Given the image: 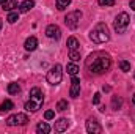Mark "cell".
<instances>
[{"label":"cell","mask_w":135,"mask_h":134,"mask_svg":"<svg viewBox=\"0 0 135 134\" xmlns=\"http://www.w3.org/2000/svg\"><path fill=\"white\" fill-rule=\"evenodd\" d=\"M68 107H69V104H68V101L66 100H60L58 102H57V110H66Z\"/></svg>","instance_id":"603a6c76"},{"label":"cell","mask_w":135,"mask_h":134,"mask_svg":"<svg viewBox=\"0 0 135 134\" xmlns=\"http://www.w3.org/2000/svg\"><path fill=\"white\" fill-rule=\"evenodd\" d=\"M66 46H68V49L69 51H79V39L75 38V36H69L68 38V41H66Z\"/></svg>","instance_id":"4fadbf2b"},{"label":"cell","mask_w":135,"mask_h":134,"mask_svg":"<svg viewBox=\"0 0 135 134\" xmlns=\"http://www.w3.org/2000/svg\"><path fill=\"white\" fill-rule=\"evenodd\" d=\"M13 107H14L13 101L11 100H5L2 104H0V112H8V110H11Z\"/></svg>","instance_id":"2e32d148"},{"label":"cell","mask_w":135,"mask_h":134,"mask_svg":"<svg viewBox=\"0 0 135 134\" xmlns=\"http://www.w3.org/2000/svg\"><path fill=\"white\" fill-rule=\"evenodd\" d=\"M21 92V87H19V84H16V82H11V84H8V93L9 95H17Z\"/></svg>","instance_id":"ac0fdd59"},{"label":"cell","mask_w":135,"mask_h":134,"mask_svg":"<svg viewBox=\"0 0 135 134\" xmlns=\"http://www.w3.org/2000/svg\"><path fill=\"white\" fill-rule=\"evenodd\" d=\"M24 47H25L27 51H35V49L38 47V39H36L35 36L27 38V39H25V43H24Z\"/></svg>","instance_id":"7c38bea8"},{"label":"cell","mask_w":135,"mask_h":134,"mask_svg":"<svg viewBox=\"0 0 135 134\" xmlns=\"http://www.w3.org/2000/svg\"><path fill=\"white\" fill-rule=\"evenodd\" d=\"M98 3L101 6H113L115 5V0H98Z\"/></svg>","instance_id":"484cf974"},{"label":"cell","mask_w":135,"mask_h":134,"mask_svg":"<svg viewBox=\"0 0 135 134\" xmlns=\"http://www.w3.org/2000/svg\"><path fill=\"white\" fill-rule=\"evenodd\" d=\"M69 5H71V0H57V8H58L60 11L66 10Z\"/></svg>","instance_id":"44dd1931"},{"label":"cell","mask_w":135,"mask_h":134,"mask_svg":"<svg viewBox=\"0 0 135 134\" xmlns=\"http://www.w3.org/2000/svg\"><path fill=\"white\" fill-rule=\"evenodd\" d=\"M61 79H63V71H61V65H54V66L49 69V73H47V82L50 84V85H57V84H60L61 82Z\"/></svg>","instance_id":"277c9868"},{"label":"cell","mask_w":135,"mask_h":134,"mask_svg":"<svg viewBox=\"0 0 135 134\" xmlns=\"http://www.w3.org/2000/svg\"><path fill=\"white\" fill-rule=\"evenodd\" d=\"M90 39L96 44H102V43H107L110 39V32H108V27L104 24V22H99L94 25V29L90 32Z\"/></svg>","instance_id":"7a4b0ae2"},{"label":"cell","mask_w":135,"mask_h":134,"mask_svg":"<svg viewBox=\"0 0 135 134\" xmlns=\"http://www.w3.org/2000/svg\"><path fill=\"white\" fill-rule=\"evenodd\" d=\"M86 131L90 134H101L102 133V126L99 125V122L93 117H90L86 120Z\"/></svg>","instance_id":"ba28073f"},{"label":"cell","mask_w":135,"mask_h":134,"mask_svg":"<svg viewBox=\"0 0 135 134\" xmlns=\"http://www.w3.org/2000/svg\"><path fill=\"white\" fill-rule=\"evenodd\" d=\"M44 117H46V120H52V118L55 117V112H54V110H46Z\"/></svg>","instance_id":"4316f807"},{"label":"cell","mask_w":135,"mask_h":134,"mask_svg":"<svg viewBox=\"0 0 135 134\" xmlns=\"http://www.w3.org/2000/svg\"><path fill=\"white\" fill-rule=\"evenodd\" d=\"M129 6H131V8H132V10L135 11V0H131V3H129Z\"/></svg>","instance_id":"f1b7e54d"},{"label":"cell","mask_w":135,"mask_h":134,"mask_svg":"<svg viewBox=\"0 0 135 134\" xmlns=\"http://www.w3.org/2000/svg\"><path fill=\"white\" fill-rule=\"evenodd\" d=\"M80 19H82V13L79 10H75V11H71V13H68L66 16H65V24H66L69 29L74 30V29H77Z\"/></svg>","instance_id":"8992f818"},{"label":"cell","mask_w":135,"mask_h":134,"mask_svg":"<svg viewBox=\"0 0 135 134\" xmlns=\"http://www.w3.org/2000/svg\"><path fill=\"white\" fill-rule=\"evenodd\" d=\"M0 29H2V21H0Z\"/></svg>","instance_id":"1f68e13d"},{"label":"cell","mask_w":135,"mask_h":134,"mask_svg":"<svg viewBox=\"0 0 135 134\" xmlns=\"http://www.w3.org/2000/svg\"><path fill=\"white\" fill-rule=\"evenodd\" d=\"M68 128H69V120L68 118H60L55 122V131L57 133H65Z\"/></svg>","instance_id":"8fae6325"},{"label":"cell","mask_w":135,"mask_h":134,"mask_svg":"<svg viewBox=\"0 0 135 134\" xmlns=\"http://www.w3.org/2000/svg\"><path fill=\"white\" fill-rule=\"evenodd\" d=\"M2 6L5 11H13L14 8H17V0H5L2 3Z\"/></svg>","instance_id":"9a60e30c"},{"label":"cell","mask_w":135,"mask_h":134,"mask_svg":"<svg viewBox=\"0 0 135 134\" xmlns=\"http://www.w3.org/2000/svg\"><path fill=\"white\" fill-rule=\"evenodd\" d=\"M27 123H28V117L25 114H14V115L6 118V125L8 126H24Z\"/></svg>","instance_id":"52a82bcc"},{"label":"cell","mask_w":135,"mask_h":134,"mask_svg":"<svg viewBox=\"0 0 135 134\" xmlns=\"http://www.w3.org/2000/svg\"><path fill=\"white\" fill-rule=\"evenodd\" d=\"M132 102H134V104H135V95H134V96H132Z\"/></svg>","instance_id":"f546056e"},{"label":"cell","mask_w":135,"mask_h":134,"mask_svg":"<svg viewBox=\"0 0 135 134\" xmlns=\"http://www.w3.org/2000/svg\"><path fill=\"white\" fill-rule=\"evenodd\" d=\"M33 6H35L33 0H24V2L19 5V11H21V13H27V11H30Z\"/></svg>","instance_id":"5bb4252c"},{"label":"cell","mask_w":135,"mask_h":134,"mask_svg":"<svg viewBox=\"0 0 135 134\" xmlns=\"http://www.w3.org/2000/svg\"><path fill=\"white\" fill-rule=\"evenodd\" d=\"M36 131L39 134H47L50 131V126L46 123V122H41V123H38V126H36Z\"/></svg>","instance_id":"e0dca14e"},{"label":"cell","mask_w":135,"mask_h":134,"mask_svg":"<svg viewBox=\"0 0 135 134\" xmlns=\"http://www.w3.org/2000/svg\"><path fill=\"white\" fill-rule=\"evenodd\" d=\"M101 102V93H94L93 96V104H99Z\"/></svg>","instance_id":"83f0119b"},{"label":"cell","mask_w":135,"mask_h":134,"mask_svg":"<svg viewBox=\"0 0 135 134\" xmlns=\"http://www.w3.org/2000/svg\"><path fill=\"white\" fill-rule=\"evenodd\" d=\"M119 68H121V71L127 73V71H131V63L127 60H119Z\"/></svg>","instance_id":"d4e9b609"},{"label":"cell","mask_w":135,"mask_h":134,"mask_svg":"<svg viewBox=\"0 0 135 134\" xmlns=\"http://www.w3.org/2000/svg\"><path fill=\"white\" fill-rule=\"evenodd\" d=\"M46 35H47L50 39H60V36H61V30H60L58 25L50 24V25L46 29Z\"/></svg>","instance_id":"9c48e42d"},{"label":"cell","mask_w":135,"mask_h":134,"mask_svg":"<svg viewBox=\"0 0 135 134\" xmlns=\"http://www.w3.org/2000/svg\"><path fill=\"white\" fill-rule=\"evenodd\" d=\"M110 66H112V59L105 52H94V54H91L88 62H86V68L93 74H104V73H107L110 69Z\"/></svg>","instance_id":"6da1fadb"},{"label":"cell","mask_w":135,"mask_h":134,"mask_svg":"<svg viewBox=\"0 0 135 134\" xmlns=\"http://www.w3.org/2000/svg\"><path fill=\"white\" fill-rule=\"evenodd\" d=\"M134 79H135V74H134Z\"/></svg>","instance_id":"d6a6232c"},{"label":"cell","mask_w":135,"mask_h":134,"mask_svg":"<svg viewBox=\"0 0 135 134\" xmlns=\"http://www.w3.org/2000/svg\"><path fill=\"white\" fill-rule=\"evenodd\" d=\"M17 19H19V14H17V13H14V11H9V14H8V17H6V21H8L9 24H14Z\"/></svg>","instance_id":"cb8c5ba5"},{"label":"cell","mask_w":135,"mask_h":134,"mask_svg":"<svg viewBox=\"0 0 135 134\" xmlns=\"http://www.w3.org/2000/svg\"><path fill=\"white\" fill-rule=\"evenodd\" d=\"M42 102H44V95H42V92H41L38 87H33V88L30 90V100L25 102V110H28V112H36V110L41 109Z\"/></svg>","instance_id":"3957f363"},{"label":"cell","mask_w":135,"mask_h":134,"mask_svg":"<svg viewBox=\"0 0 135 134\" xmlns=\"http://www.w3.org/2000/svg\"><path fill=\"white\" fill-rule=\"evenodd\" d=\"M121 106H123V100L118 98V96H113V100H112V107H113L115 110H119Z\"/></svg>","instance_id":"ffe728a7"},{"label":"cell","mask_w":135,"mask_h":134,"mask_svg":"<svg viewBox=\"0 0 135 134\" xmlns=\"http://www.w3.org/2000/svg\"><path fill=\"white\" fill-rule=\"evenodd\" d=\"M3 2H5V0H0V5H2V3H3Z\"/></svg>","instance_id":"4dcf8cb0"},{"label":"cell","mask_w":135,"mask_h":134,"mask_svg":"<svg viewBox=\"0 0 135 134\" xmlns=\"http://www.w3.org/2000/svg\"><path fill=\"white\" fill-rule=\"evenodd\" d=\"M66 71H68V74H71V76H77V73H79V66H77L74 62H72V63H68Z\"/></svg>","instance_id":"d6986e66"},{"label":"cell","mask_w":135,"mask_h":134,"mask_svg":"<svg viewBox=\"0 0 135 134\" xmlns=\"http://www.w3.org/2000/svg\"><path fill=\"white\" fill-rule=\"evenodd\" d=\"M69 59H71V62H79L80 60V52L79 51H69Z\"/></svg>","instance_id":"7402d4cb"},{"label":"cell","mask_w":135,"mask_h":134,"mask_svg":"<svg viewBox=\"0 0 135 134\" xmlns=\"http://www.w3.org/2000/svg\"><path fill=\"white\" fill-rule=\"evenodd\" d=\"M129 22H131V17L127 13H119L116 17H115V30L118 33H124L126 29L129 27Z\"/></svg>","instance_id":"5b68a950"},{"label":"cell","mask_w":135,"mask_h":134,"mask_svg":"<svg viewBox=\"0 0 135 134\" xmlns=\"http://www.w3.org/2000/svg\"><path fill=\"white\" fill-rule=\"evenodd\" d=\"M69 95L72 98H77L80 95V81L77 76H72V81H71V90H69Z\"/></svg>","instance_id":"30bf717a"}]
</instances>
